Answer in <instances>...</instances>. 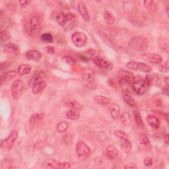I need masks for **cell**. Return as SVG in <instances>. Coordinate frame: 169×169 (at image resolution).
<instances>
[{"mask_svg":"<svg viewBox=\"0 0 169 169\" xmlns=\"http://www.w3.org/2000/svg\"><path fill=\"white\" fill-rule=\"evenodd\" d=\"M56 21L65 30H71L76 25L75 17L70 12H60L56 16Z\"/></svg>","mask_w":169,"mask_h":169,"instance_id":"6da1fadb","label":"cell"},{"mask_svg":"<svg viewBox=\"0 0 169 169\" xmlns=\"http://www.w3.org/2000/svg\"><path fill=\"white\" fill-rule=\"evenodd\" d=\"M41 28V20L39 16L34 15L26 21L25 26L26 33L30 36H34L38 34Z\"/></svg>","mask_w":169,"mask_h":169,"instance_id":"7a4b0ae2","label":"cell"},{"mask_svg":"<svg viewBox=\"0 0 169 169\" xmlns=\"http://www.w3.org/2000/svg\"><path fill=\"white\" fill-rule=\"evenodd\" d=\"M129 47L136 52H144L148 47V41L145 37L136 36L130 40Z\"/></svg>","mask_w":169,"mask_h":169,"instance_id":"3957f363","label":"cell"},{"mask_svg":"<svg viewBox=\"0 0 169 169\" xmlns=\"http://www.w3.org/2000/svg\"><path fill=\"white\" fill-rule=\"evenodd\" d=\"M18 131L17 130H13L11 134L8 135L6 139L2 141L1 147L3 150H10L11 149L15 141L18 138Z\"/></svg>","mask_w":169,"mask_h":169,"instance_id":"277c9868","label":"cell"},{"mask_svg":"<svg viewBox=\"0 0 169 169\" xmlns=\"http://www.w3.org/2000/svg\"><path fill=\"white\" fill-rule=\"evenodd\" d=\"M76 153L79 158L86 159L91 154L90 147L83 141H79L76 145Z\"/></svg>","mask_w":169,"mask_h":169,"instance_id":"5b68a950","label":"cell"},{"mask_svg":"<svg viewBox=\"0 0 169 169\" xmlns=\"http://www.w3.org/2000/svg\"><path fill=\"white\" fill-rule=\"evenodd\" d=\"M92 60L94 64L99 69L107 71L112 70L113 68L112 63L110 62L107 59H104L103 57L97 56H94L92 57Z\"/></svg>","mask_w":169,"mask_h":169,"instance_id":"8992f818","label":"cell"},{"mask_svg":"<svg viewBox=\"0 0 169 169\" xmlns=\"http://www.w3.org/2000/svg\"><path fill=\"white\" fill-rule=\"evenodd\" d=\"M71 41L75 46L82 48L87 43V36L82 32H75L71 36Z\"/></svg>","mask_w":169,"mask_h":169,"instance_id":"52a82bcc","label":"cell"},{"mask_svg":"<svg viewBox=\"0 0 169 169\" xmlns=\"http://www.w3.org/2000/svg\"><path fill=\"white\" fill-rule=\"evenodd\" d=\"M42 167L45 168H68L71 167V165L69 162H61L49 158L42 163Z\"/></svg>","mask_w":169,"mask_h":169,"instance_id":"ba28073f","label":"cell"},{"mask_svg":"<svg viewBox=\"0 0 169 169\" xmlns=\"http://www.w3.org/2000/svg\"><path fill=\"white\" fill-rule=\"evenodd\" d=\"M149 86L145 80H140L132 83V89L137 94L143 95L147 92Z\"/></svg>","mask_w":169,"mask_h":169,"instance_id":"9c48e42d","label":"cell"},{"mask_svg":"<svg viewBox=\"0 0 169 169\" xmlns=\"http://www.w3.org/2000/svg\"><path fill=\"white\" fill-rule=\"evenodd\" d=\"M23 90V84L21 80H16L11 87V94L14 100H18L21 96Z\"/></svg>","mask_w":169,"mask_h":169,"instance_id":"30bf717a","label":"cell"},{"mask_svg":"<svg viewBox=\"0 0 169 169\" xmlns=\"http://www.w3.org/2000/svg\"><path fill=\"white\" fill-rule=\"evenodd\" d=\"M143 57L144 59L149 62L151 63H153V64H159L162 61V57L156 54H146L143 55Z\"/></svg>","mask_w":169,"mask_h":169,"instance_id":"8fae6325","label":"cell"},{"mask_svg":"<svg viewBox=\"0 0 169 169\" xmlns=\"http://www.w3.org/2000/svg\"><path fill=\"white\" fill-rule=\"evenodd\" d=\"M45 77L46 75L44 71H38L34 73V75L30 78L29 84L30 86H34V84L44 81Z\"/></svg>","mask_w":169,"mask_h":169,"instance_id":"7c38bea8","label":"cell"},{"mask_svg":"<svg viewBox=\"0 0 169 169\" xmlns=\"http://www.w3.org/2000/svg\"><path fill=\"white\" fill-rule=\"evenodd\" d=\"M78 11L80 13L82 18L86 21V22H89L90 21V15L88 11V9L86 7V5L83 2H79L77 5Z\"/></svg>","mask_w":169,"mask_h":169,"instance_id":"4fadbf2b","label":"cell"},{"mask_svg":"<svg viewBox=\"0 0 169 169\" xmlns=\"http://www.w3.org/2000/svg\"><path fill=\"white\" fill-rule=\"evenodd\" d=\"M25 57L28 60L30 61H39L41 59L42 54L41 53L35 50H31L27 51L25 53Z\"/></svg>","mask_w":169,"mask_h":169,"instance_id":"5bb4252c","label":"cell"},{"mask_svg":"<svg viewBox=\"0 0 169 169\" xmlns=\"http://www.w3.org/2000/svg\"><path fill=\"white\" fill-rule=\"evenodd\" d=\"M17 72L14 70L9 71L5 73H2L1 77H0V84H2L4 82L9 81L11 79H13L16 75H17Z\"/></svg>","mask_w":169,"mask_h":169,"instance_id":"9a60e30c","label":"cell"},{"mask_svg":"<svg viewBox=\"0 0 169 169\" xmlns=\"http://www.w3.org/2000/svg\"><path fill=\"white\" fill-rule=\"evenodd\" d=\"M120 79H122L124 80H126L130 83H134L135 80V75L134 74L129 71L123 70L120 72Z\"/></svg>","mask_w":169,"mask_h":169,"instance_id":"2e32d148","label":"cell"},{"mask_svg":"<svg viewBox=\"0 0 169 169\" xmlns=\"http://www.w3.org/2000/svg\"><path fill=\"white\" fill-rule=\"evenodd\" d=\"M106 151H107V156L110 158H112V159H115V158H116L118 157L119 151L114 145H110L107 146V149H106Z\"/></svg>","mask_w":169,"mask_h":169,"instance_id":"e0dca14e","label":"cell"},{"mask_svg":"<svg viewBox=\"0 0 169 169\" xmlns=\"http://www.w3.org/2000/svg\"><path fill=\"white\" fill-rule=\"evenodd\" d=\"M147 121L148 124L155 129H158L160 127L159 120L154 115L148 116V117L147 118Z\"/></svg>","mask_w":169,"mask_h":169,"instance_id":"ac0fdd59","label":"cell"},{"mask_svg":"<svg viewBox=\"0 0 169 169\" xmlns=\"http://www.w3.org/2000/svg\"><path fill=\"white\" fill-rule=\"evenodd\" d=\"M44 116V115L42 113H36L32 115L29 119V124L31 128L40 121L42 120H43Z\"/></svg>","mask_w":169,"mask_h":169,"instance_id":"d6986e66","label":"cell"},{"mask_svg":"<svg viewBox=\"0 0 169 169\" xmlns=\"http://www.w3.org/2000/svg\"><path fill=\"white\" fill-rule=\"evenodd\" d=\"M120 85L121 90H122L123 93L129 94L131 91V90H133L132 89V84L122 79H120Z\"/></svg>","mask_w":169,"mask_h":169,"instance_id":"ffe728a7","label":"cell"},{"mask_svg":"<svg viewBox=\"0 0 169 169\" xmlns=\"http://www.w3.org/2000/svg\"><path fill=\"white\" fill-rule=\"evenodd\" d=\"M5 50L9 54H17L19 52V46L13 43H9L4 46Z\"/></svg>","mask_w":169,"mask_h":169,"instance_id":"44dd1931","label":"cell"},{"mask_svg":"<svg viewBox=\"0 0 169 169\" xmlns=\"http://www.w3.org/2000/svg\"><path fill=\"white\" fill-rule=\"evenodd\" d=\"M46 87V82L45 81H41L39 83H37L34 84V86H33V89H32V91L35 94H39L41 93L42 91H44V89Z\"/></svg>","mask_w":169,"mask_h":169,"instance_id":"7402d4cb","label":"cell"},{"mask_svg":"<svg viewBox=\"0 0 169 169\" xmlns=\"http://www.w3.org/2000/svg\"><path fill=\"white\" fill-rule=\"evenodd\" d=\"M11 39V35L9 31L6 30H3L1 31V41L4 46L10 43L9 41Z\"/></svg>","mask_w":169,"mask_h":169,"instance_id":"603a6c76","label":"cell"},{"mask_svg":"<svg viewBox=\"0 0 169 169\" xmlns=\"http://www.w3.org/2000/svg\"><path fill=\"white\" fill-rule=\"evenodd\" d=\"M94 100L97 104L103 106V107L107 106L110 103V100L107 97L101 96V95H97V96H95L94 97Z\"/></svg>","mask_w":169,"mask_h":169,"instance_id":"cb8c5ba5","label":"cell"},{"mask_svg":"<svg viewBox=\"0 0 169 169\" xmlns=\"http://www.w3.org/2000/svg\"><path fill=\"white\" fill-rule=\"evenodd\" d=\"M144 7L149 11V12H155L157 10V5L153 1H144Z\"/></svg>","mask_w":169,"mask_h":169,"instance_id":"d4e9b609","label":"cell"},{"mask_svg":"<svg viewBox=\"0 0 169 169\" xmlns=\"http://www.w3.org/2000/svg\"><path fill=\"white\" fill-rule=\"evenodd\" d=\"M31 71V67L29 65L22 64L19 66L18 67L17 73L20 75H25L26 74H29Z\"/></svg>","mask_w":169,"mask_h":169,"instance_id":"484cf974","label":"cell"},{"mask_svg":"<svg viewBox=\"0 0 169 169\" xmlns=\"http://www.w3.org/2000/svg\"><path fill=\"white\" fill-rule=\"evenodd\" d=\"M121 121L123 123L124 125L128 126L131 124V116L128 112H123L120 116Z\"/></svg>","mask_w":169,"mask_h":169,"instance_id":"4316f807","label":"cell"},{"mask_svg":"<svg viewBox=\"0 0 169 169\" xmlns=\"http://www.w3.org/2000/svg\"><path fill=\"white\" fill-rule=\"evenodd\" d=\"M66 116L68 119L76 120L80 117V113H79V112H78L77 110L71 109L70 111H68V112L66 113Z\"/></svg>","mask_w":169,"mask_h":169,"instance_id":"83f0119b","label":"cell"},{"mask_svg":"<svg viewBox=\"0 0 169 169\" xmlns=\"http://www.w3.org/2000/svg\"><path fill=\"white\" fill-rule=\"evenodd\" d=\"M121 148L126 153H129L131 151L132 145L129 139L121 141Z\"/></svg>","mask_w":169,"mask_h":169,"instance_id":"f1b7e54d","label":"cell"},{"mask_svg":"<svg viewBox=\"0 0 169 169\" xmlns=\"http://www.w3.org/2000/svg\"><path fill=\"white\" fill-rule=\"evenodd\" d=\"M123 98L124 100V101L126 103V104H128L130 107H135L137 106V104L134 99L132 98L129 94L123 93Z\"/></svg>","mask_w":169,"mask_h":169,"instance_id":"f546056e","label":"cell"},{"mask_svg":"<svg viewBox=\"0 0 169 169\" xmlns=\"http://www.w3.org/2000/svg\"><path fill=\"white\" fill-rule=\"evenodd\" d=\"M104 17L106 23L108 25H112L114 23V17L112 13H110L108 11H105L104 13Z\"/></svg>","mask_w":169,"mask_h":169,"instance_id":"4dcf8cb0","label":"cell"},{"mask_svg":"<svg viewBox=\"0 0 169 169\" xmlns=\"http://www.w3.org/2000/svg\"><path fill=\"white\" fill-rule=\"evenodd\" d=\"M139 141L140 144L143 145H145L148 147H151V141L148 138V137L144 134H141L139 135Z\"/></svg>","mask_w":169,"mask_h":169,"instance_id":"1f68e13d","label":"cell"},{"mask_svg":"<svg viewBox=\"0 0 169 169\" xmlns=\"http://www.w3.org/2000/svg\"><path fill=\"white\" fill-rule=\"evenodd\" d=\"M137 71H140L145 73H149L151 71V67L145 64V63H144L138 62L137 63Z\"/></svg>","mask_w":169,"mask_h":169,"instance_id":"d6a6232c","label":"cell"},{"mask_svg":"<svg viewBox=\"0 0 169 169\" xmlns=\"http://www.w3.org/2000/svg\"><path fill=\"white\" fill-rule=\"evenodd\" d=\"M134 118H135V122H136L137 125L138 126L139 128H144V121H143V120L141 119V115H140L139 112H138V111L134 110Z\"/></svg>","mask_w":169,"mask_h":169,"instance_id":"836d02e7","label":"cell"},{"mask_svg":"<svg viewBox=\"0 0 169 169\" xmlns=\"http://www.w3.org/2000/svg\"><path fill=\"white\" fill-rule=\"evenodd\" d=\"M66 106L68 108H70L71 109H74V110H80L82 108L81 105L77 103V101H70V102H67L66 103Z\"/></svg>","mask_w":169,"mask_h":169,"instance_id":"e575fe53","label":"cell"},{"mask_svg":"<svg viewBox=\"0 0 169 169\" xmlns=\"http://www.w3.org/2000/svg\"><path fill=\"white\" fill-rule=\"evenodd\" d=\"M114 135L118 137V138L121 141H125L128 139V136L127 135L125 132H124L123 131L121 130H116L114 132Z\"/></svg>","mask_w":169,"mask_h":169,"instance_id":"d590c367","label":"cell"},{"mask_svg":"<svg viewBox=\"0 0 169 169\" xmlns=\"http://www.w3.org/2000/svg\"><path fill=\"white\" fill-rule=\"evenodd\" d=\"M68 128V124L66 121H62L57 125V130L60 133H63V132H65Z\"/></svg>","mask_w":169,"mask_h":169,"instance_id":"8d00e7d4","label":"cell"},{"mask_svg":"<svg viewBox=\"0 0 169 169\" xmlns=\"http://www.w3.org/2000/svg\"><path fill=\"white\" fill-rule=\"evenodd\" d=\"M110 115L114 120H118L120 117V109L118 107H114L110 110Z\"/></svg>","mask_w":169,"mask_h":169,"instance_id":"74e56055","label":"cell"},{"mask_svg":"<svg viewBox=\"0 0 169 169\" xmlns=\"http://www.w3.org/2000/svg\"><path fill=\"white\" fill-rule=\"evenodd\" d=\"M41 40L46 43H52L53 42V36L50 33H44L41 36Z\"/></svg>","mask_w":169,"mask_h":169,"instance_id":"f35d334b","label":"cell"},{"mask_svg":"<svg viewBox=\"0 0 169 169\" xmlns=\"http://www.w3.org/2000/svg\"><path fill=\"white\" fill-rule=\"evenodd\" d=\"M83 79L84 80H85L89 83H92L94 81V76L91 73H90L89 71L87 72H84L83 74Z\"/></svg>","mask_w":169,"mask_h":169,"instance_id":"ab89813d","label":"cell"},{"mask_svg":"<svg viewBox=\"0 0 169 169\" xmlns=\"http://www.w3.org/2000/svg\"><path fill=\"white\" fill-rule=\"evenodd\" d=\"M137 63L138 62H135V61H130L126 63V67L128 69H130V70L137 71Z\"/></svg>","mask_w":169,"mask_h":169,"instance_id":"60d3db41","label":"cell"},{"mask_svg":"<svg viewBox=\"0 0 169 169\" xmlns=\"http://www.w3.org/2000/svg\"><path fill=\"white\" fill-rule=\"evenodd\" d=\"M74 2H72V1H69V2H67V1H62V2H60V4L62 7H64V8H66V9H70L71 6H72V4Z\"/></svg>","mask_w":169,"mask_h":169,"instance_id":"b9f144b4","label":"cell"},{"mask_svg":"<svg viewBox=\"0 0 169 169\" xmlns=\"http://www.w3.org/2000/svg\"><path fill=\"white\" fill-rule=\"evenodd\" d=\"M144 165L147 167H150L153 165V159L150 157H146L144 161Z\"/></svg>","mask_w":169,"mask_h":169,"instance_id":"7bdbcfd3","label":"cell"},{"mask_svg":"<svg viewBox=\"0 0 169 169\" xmlns=\"http://www.w3.org/2000/svg\"><path fill=\"white\" fill-rule=\"evenodd\" d=\"M63 60H64L66 62V63H67L68 65H70V66H72L73 63H74V61L72 59V58L70 56H64L63 57Z\"/></svg>","mask_w":169,"mask_h":169,"instance_id":"ee69618b","label":"cell"},{"mask_svg":"<svg viewBox=\"0 0 169 169\" xmlns=\"http://www.w3.org/2000/svg\"><path fill=\"white\" fill-rule=\"evenodd\" d=\"M9 63L8 62H3L1 63V71H3V70H6V69L9 67Z\"/></svg>","mask_w":169,"mask_h":169,"instance_id":"f6af8a7d","label":"cell"},{"mask_svg":"<svg viewBox=\"0 0 169 169\" xmlns=\"http://www.w3.org/2000/svg\"><path fill=\"white\" fill-rule=\"evenodd\" d=\"M30 3H31L30 1H27V0H25V1H19V5H21V7L26 6V5H28Z\"/></svg>","mask_w":169,"mask_h":169,"instance_id":"bcb514c9","label":"cell"},{"mask_svg":"<svg viewBox=\"0 0 169 169\" xmlns=\"http://www.w3.org/2000/svg\"><path fill=\"white\" fill-rule=\"evenodd\" d=\"M46 50L48 53V54H54V52H55L54 48L51 47V46L46 47Z\"/></svg>","mask_w":169,"mask_h":169,"instance_id":"7dc6e473","label":"cell"},{"mask_svg":"<svg viewBox=\"0 0 169 169\" xmlns=\"http://www.w3.org/2000/svg\"><path fill=\"white\" fill-rule=\"evenodd\" d=\"M168 91H169V88H168V85H166L162 88V93L167 95V97L168 96Z\"/></svg>","mask_w":169,"mask_h":169,"instance_id":"c3c4849f","label":"cell"},{"mask_svg":"<svg viewBox=\"0 0 169 169\" xmlns=\"http://www.w3.org/2000/svg\"><path fill=\"white\" fill-rule=\"evenodd\" d=\"M158 68V70L161 71L162 72V73H165V72H167V71H168V68H167V67H165V66H160Z\"/></svg>","mask_w":169,"mask_h":169,"instance_id":"681fc988","label":"cell"},{"mask_svg":"<svg viewBox=\"0 0 169 169\" xmlns=\"http://www.w3.org/2000/svg\"><path fill=\"white\" fill-rule=\"evenodd\" d=\"M137 167L135 165V164L134 163H130V164H128V165H126L124 167V168H137Z\"/></svg>","mask_w":169,"mask_h":169,"instance_id":"f907efd6","label":"cell"},{"mask_svg":"<svg viewBox=\"0 0 169 169\" xmlns=\"http://www.w3.org/2000/svg\"><path fill=\"white\" fill-rule=\"evenodd\" d=\"M168 139H169V136L168 134H166L165 136H164V141H165V144L167 145H168Z\"/></svg>","mask_w":169,"mask_h":169,"instance_id":"816d5d0a","label":"cell"},{"mask_svg":"<svg viewBox=\"0 0 169 169\" xmlns=\"http://www.w3.org/2000/svg\"><path fill=\"white\" fill-rule=\"evenodd\" d=\"M164 81H165L166 85H168L169 84V78L168 77H166L165 79H164Z\"/></svg>","mask_w":169,"mask_h":169,"instance_id":"f5cc1de1","label":"cell"},{"mask_svg":"<svg viewBox=\"0 0 169 169\" xmlns=\"http://www.w3.org/2000/svg\"><path fill=\"white\" fill-rule=\"evenodd\" d=\"M168 114H167V113H165V119H166V121H167V122H168Z\"/></svg>","mask_w":169,"mask_h":169,"instance_id":"db71d44e","label":"cell"}]
</instances>
